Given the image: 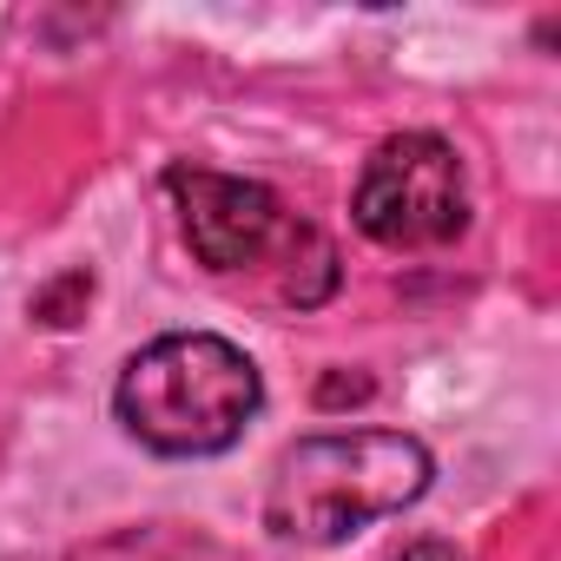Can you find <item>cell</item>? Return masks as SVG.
Returning <instances> with one entry per match:
<instances>
[{"label":"cell","instance_id":"obj_1","mask_svg":"<svg viewBox=\"0 0 561 561\" xmlns=\"http://www.w3.org/2000/svg\"><path fill=\"white\" fill-rule=\"evenodd\" d=\"M436 462L403 430H331L277 456L264 482V528L277 541L337 548L383 515H403L430 489Z\"/></svg>","mask_w":561,"mask_h":561},{"label":"cell","instance_id":"obj_2","mask_svg":"<svg viewBox=\"0 0 561 561\" xmlns=\"http://www.w3.org/2000/svg\"><path fill=\"white\" fill-rule=\"evenodd\" d=\"M165 192L179 205V231L211 277H264L277 305H324L337 291V244L298 218L257 179H231L211 165H172Z\"/></svg>","mask_w":561,"mask_h":561},{"label":"cell","instance_id":"obj_3","mask_svg":"<svg viewBox=\"0 0 561 561\" xmlns=\"http://www.w3.org/2000/svg\"><path fill=\"white\" fill-rule=\"evenodd\" d=\"M264 403L257 364L218 331H172L126 357L113 383L119 430L152 456H225Z\"/></svg>","mask_w":561,"mask_h":561},{"label":"cell","instance_id":"obj_4","mask_svg":"<svg viewBox=\"0 0 561 561\" xmlns=\"http://www.w3.org/2000/svg\"><path fill=\"white\" fill-rule=\"evenodd\" d=\"M351 218L383 251H436L469 231V179L443 133H390L357 179Z\"/></svg>","mask_w":561,"mask_h":561},{"label":"cell","instance_id":"obj_5","mask_svg":"<svg viewBox=\"0 0 561 561\" xmlns=\"http://www.w3.org/2000/svg\"><path fill=\"white\" fill-rule=\"evenodd\" d=\"M87 305H93V271H67V277H54V285L34 298V318L54 324V331H67V324L87 318Z\"/></svg>","mask_w":561,"mask_h":561},{"label":"cell","instance_id":"obj_6","mask_svg":"<svg viewBox=\"0 0 561 561\" xmlns=\"http://www.w3.org/2000/svg\"><path fill=\"white\" fill-rule=\"evenodd\" d=\"M318 397H324V403H344V397H357V403H364V397H370V377H351V383H344V377H331Z\"/></svg>","mask_w":561,"mask_h":561},{"label":"cell","instance_id":"obj_7","mask_svg":"<svg viewBox=\"0 0 561 561\" xmlns=\"http://www.w3.org/2000/svg\"><path fill=\"white\" fill-rule=\"evenodd\" d=\"M397 561H462V548H449V541H416V548H403Z\"/></svg>","mask_w":561,"mask_h":561}]
</instances>
